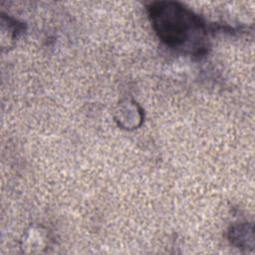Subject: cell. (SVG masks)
Instances as JSON below:
<instances>
[{
    "label": "cell",
    "mask_w": 255,
    "mask_h": 255,
    "mask_svg": "<svg viewBox=\"0 0 255 255\" xmlns=\"http://www.w3.org/2000/svg\"><path fill=\"white\" fill-rule=\"evenodd\" d=\"M147 11L156 34L170 47H187L191 43L194 48L204 36L205 28L200 18L178 2H154Z\"/></svg>",
    "instance_id": "cell-1"
}]
</instances>
